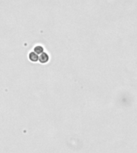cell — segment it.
I'll list each match as a JSON object with an SVG mask.
<instances>
[{
	"label": "cell",
	"instance_id": "obj_1",
	"mask_svg": "<svg viewBox=\"0 0 137 153\" xmlns=\"http://www.w3.org/2000/svg\"><path fill=\"white\" fill-rule=\"evenodd\" d=\"M39 62L42 63V64H45V63H47V61H49V56L47 53H41V55L39 57Z\"/></svg>",
	"mask_w": 137,
	"mask_h": 153
},
{
	"label": "cell",
	"instance_id": "obj_2",
	"mask_svg": "<svg viewBox=\"0 0 137 153\" xmlns=\"http://www.w3.org/2000/svg\"><path fill=\"white\" fill-rule=\"evenodd\" d=\"M29 59L30 61H31L33 62H36L39 61V56H38V54H37L36 53L34 52H31L29 53Z\"/></svg>",
	"mask_w": 137,
	"mask_h": 153
},
{
	"label": "cell",
	"instance_id": "obj_3",
	"mask_svg": "<svg viewBox=\"0 0 137 153\" xmlns=\"http://www.w3.org/2000/svg\"><path fill=\"white\" fill-rule=\"evenodd\" d=\"M43 50H44V49L40 45H38L34 48V52L36 53L37 54H41L42 53H43Z\"/></svg>",
	"mask_w": 137,
	"mask_h": 153
}]
</instances>
